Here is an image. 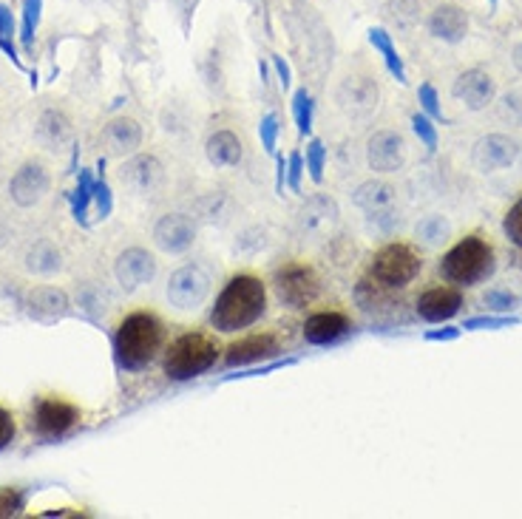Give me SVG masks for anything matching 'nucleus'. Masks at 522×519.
<instances>
[{"label":"nucleus","mask_w":522,"mask_h":519,"mask_svg":"<svg viewBox=\"0 0 522 519\" xmlns=\"http://www.w3.org/2000/svg\"><path fill=\"white\" fill-rule=\"evenodd\" d=\"M284 182H287V162L284 156L276 154V191L284 193Z\"/></svg>","instance_id":"49"},{"label":"nucleus","mask_w":522,"mask_h":519,"mask_svg":"<svg viewBox=\"0 0 522 519\" xmlns=\"http://www.w3.org/2000/svg\"><path fill=\"white\" fill-rule=\"evenodd\" d=\"M324 165H327V145L313 137L307 145V171H310V179L315 185L324 182Z\"/></svg>","instance_id":"35"},{"label":"nucleus","mask_w":522,"mask_h":519,"mask_svg":"<svg viewBox=\"0 0 522 519\" xmlns=\"http://www.w3.org/2000/svg\"><path fill=\"white\" fill-rule=\"evenodd\" d=\"M40 12H43V0H23V32H20V43L26 52H32L35 43V32L40 26Z\"/></svg>","instance_id":"32"},{"label":"nucleus","mask_w":522,"mask_h":519,"mask_svg":"<svg viewBox=\"0 0 522 519\" xmlns=\"http://www.w3.org/2000/svg\"><path fill=\"white\" fill-rule=\"evenodd\" d=\"M35 137L46 151H57V148H63V145L71 139L69 117H66L63 111H54V108L43 111L35 125Z\"/></svg>","instance_id":"25"},{"label":"nucleus","mask_w":522,"mask_h":519,"mask_svg":"<svg viewBox=\"0 0 522 519\" xmlns=\"http://www.w3.org/2000/svg\"><path fill=\"white\" fill-rule=\"evenodd\" d=\"M273 290H276L284 307L304 310L321 293V281L315 276L313 267H307V264H284L281 270H276Z\"/></svg>","instance_id":"6"},{"label":"nucleus","mask_w":522,"mask_h":519,"mask_svg":"<svg viewBox=\"0 0 522 519\" xmlns=\"http://www.w3.org/2000/svg\"><path fill=\"white\" fill-rule=\"evenodd\" d=\"M352 202L358 205V208L369 213V216H375V219H381L386 213H392V205H395V188L389 185V182H364L355 196H352Z\"/></svg>","instance_id":"23"},{"label":"nucleus","mask_w":522,"mask_h":519,"mask_svg":"<svg viewBox=\"0 0 522 519\" xmlns=\"http://www.w3.org/2000/svg\"><path fill=\"white\" fill-rule=\"evenodd\" d=\"M369 43L378 49V52L383 54V66H386V71L401 83V86H406L409 83V77H406V66H403V57L398 54V49L392 46V37L386 35V29H369Z\"/></svg>","instance_id":"28"},{"label":"nucleus","mask_w":522,"mask_h":519,"mask_svg":"<svg viewBox=\"0 0 522 519\" xmlns=\"http://www.w3.org/2000/svg\"><path fill=\"white\" fill-rule=\"evenodd\" d=\"M313 114H315V103L310 97L307 88H298L293 94V120L298 125V134L301 137H310L313 134Z\"/></svg>","instance_id":"30"},{"label":"nucleus","mask_w":522,"mask_h":519,"mask_svg":"<svg viewBox=\"0 0 522 519\" xmlns=\"http://www.w3.org/2000/svg\"><path fill=\"white\" fill-rule=\"evenodd\" d=\"M366 162L375 173L401 171L406 162V142L398 131H378L366 142Z\"/></svg>","instance_id":"13"},{"label":"nucleus","mask_w":522,"mask_h":519,"mask_svg":"<svg viewBox=\"0 0 522 519\" xmlns=\"http://www.w3.org/2000/svg\"><path fill=\"white\" fill-rule=\"evenodd\" d=\"M114 276H117V284L125 293H134V290H140L142 284L154 281V276H157V259L148 250H142V247H128L114 261Z\"/></svg>","instance_id":"9"},{"label":"nucleus","mask_w":522,"mask_h":519,"mask_svg":"<svg viewBox=\"0 0 522 519\" xmlns=\"http://www.w3.org/2000/svg\"><path fill=\"white\" fill-rule=\"evenodd\" d=\"M23 511V494L15 488H0V517H15Z\"/></svg>","instance_id":"44"},{"label":"nucleus","mask_w":522,"mask_h":519,"mask_svg":"<svg viewBox=\"0 0 522 519\" xmlns=\"http://www.w3.org/2000/svg\"><path fill=\"white\" fill-rule=\"evenodd\" d=\"M63 267V253L60 247L49 239H40L29 247L26 253V270L35 273V276H54L57 270Z\"/></svg>","instance_id":"27"},{"label":"nucleus","mask_w":522,"mask_h":519,"mask_svg":"<svg viewBox=\"0 0 522 519\" xmlns=\"http://www.w3.org/2000/svg\"><path fill=\"white\" fill-rule=\"evenodd\" d=\"M429 32L437 40L454 46V43L466 40V35H469V15L460 6H454V3L437 6L435 12L429 15Z\"/></svg>","instance_id":"21"},{"label":"nucleus","mask_w":522,"mask_h":519,"mask_svg":"<svg viewBox=\"0 0 522 519\" xmlns=\"http://www.w3.org/2000/svg\"><path fill=\"white\" fill-rule=\"evenodd\" d=\"M15 35V18H12V12L0 3V40H12Z\"/></svg>","instance_id":"47"},{"label":"nucleus","mask_w":522,"mask_h":519,"mask_svg":"<svg viewBox=\"0 0 522 519\" xmlns=\"http://www.w3.org/2000/svg\"><path fill=\"white\" fill-rule=\"evenodd\" d=\"M298 361L296 358H284V361H273V364H264V366H247L244 372L239 375H227L225 381H236V378H256V375H270V372H276V369H287V366H296Z\"/></svg>","instance_id":"43"},{"label":"nucleus","mask_w":522,"mask_h":519,"mask_svg":"<svg viewBox=\"0 0 522 519\" xmlns=\"http://www.w3.org/2000/svg\"><path fill=\"white\" fill-rule=\"evenodd\" d=\"M460 332H463V327L429 329V332L423 335V341H429V344H437V341H457V338H460Z\"/></svg>","instance_id":"46"},{"label":"nucleus","mask_w":522,"mask_h":519,"mask_svg":"<svg viewBox=\"0 0 522 519\" xmlns=\"http://www.w3.org/2000/svg\"><path fill=\"white\" fill-rule=\"evenodd\" d=\"M514 66L522 71V43H517V49H514Z\"/></svg>","instance_id":"50"},{"label":"nucleus","mask_w":522,"mask_h":519,"mask_svg":"<svg viewBox=\"0 0 522 519\" xmlns=\"http://www.w3.org/2000/svg\"><path fill=\"white\" fill-rule=\"evenodd\" d=\"M15 440V420L6 409H0V451Z\"/></svg>","instance_id":"45"},{"label":"nucleus","mask_w":522,"mask_h":519,"mask_svg":"<svg viewBox=\"0 0 522 519\" xmlns=\"http://www.w3.org/2000/svg\"><path fill=\"white\" fill-rule=\"evenodd\" d=\"M463 310V293L454 287H432L418 298V315L426 324H449Z\"/></svg>","instance_id":"18"},{"label":"nucleus","mask_w":522,"mask_h":519,"mask_svg":"<svg viewBox=\"0 0 522 519\" xmlns=\"http://www.w3.org/2000/svg\"><path fill=\"white\" fill-rule=\"evenodd\" d=\"M120 182L128 191L148 196V193H154L165 182V168H162V162H159L157 156H131L120 168Z\"/></svg>","instance_id":"14"},{"label":"nucleus","mask_w":522,"mask_h":519,"mask_svg":"<svg viewBox=\"0 0 522 519\" xmlns=\"http://www.w3.org/2000/svg\"><path fill=\"white\" fill-rule=\"evenodd\" d=\"M103 145L111 156H134L142 145V125L131 117H117L105 125Z\"/></svg>","instance_id":"20"},{"label":"nucleus","mask_w":522,"mask_h":519,"mask_svg":"<svg viewBox=\"0 0 522 519\" xmlns=\"http://www.w3.org/2000/svg\"><path fill=\"white\" fill-rule=\"evenodd\" d=\"M196 242V222L185 213H165L154 227V244L168 256L188 253Z\"/></svg>","instance_id":"8"},{"label":"nucleus","mask_w":522,"mask_h":519,"mask_svg":"<svg viewBox=\"0 0 522 519\" xmlns=\"http://www.w3.org/2000/svg\"><path fill=\"white\" fill-rule=\"evenodd\" d=\"M338 105L347 111L349 117H366L378 108V100H381V91H378V83L369 80V77H347L341 86H338V94H335Z\"/></svg>","instance_id":"15"},{"label":"nucleus","mask_w":522,"mask_h":519,"mask_svg":"<svg viewBox=\"0 0 522 519\" xmlns=\"http://www.w3.org/2000/svg\"><path fill=\"white\" fill-rule=\"evenodd\" d=\"M488 3H491V9H497V3H500V0H488Z\"/></svg>","instance_id":"51"},{"label":"nucleus","mask_w":522,"mask_h":519,"mask_svg":"<svg viewBox=\"0 0 522 519\" xmlns=\"http://www.w3.org/2000/svg\"><path fill=\"white\" fill-rule=\"evenodd\" d=\"M219 358V346L205 332H185L168 346L165 355V375L171 381H193L205 375Z\"/></svg>","instance_id":"4"},{"label":"nucleus","mask_w":522,"mask_h":519,"mask_svg":"<svg viewBox=\"0 0 522 519\" xmlns=\"http://www.w3.org/2000/svg\"><path fill=\"white\" fill-rule=\"evenodd\" d=\"M77 420H80L77 406H71V403H66V400H57V398L37 400L35 406L37 437H43V440H57V437H63V434L69 432Z\"/></svg>","instance_id":"12"},{"label":"nucleus","mask_w":522,"mask_h":519,"mask_svg":"<svg viewBox=\"0 0 522 519\" xmlns=\"http://www.w3.org/2000/svg\"><path fill=\"white\" fill-rule=\"evenodd\" d=\"M279 134H281L279 117H276V114H264L259 122V139H261V148H264L270 156H276Z\"/></svg>","instance_id":"37"},{"label":"nucleus","mask_w":522,"mask_h":519,"mask_svg":"<svg viewBox=\"0 0 522 519\" xmlns=\"http://www.w3.org/2000/svg\"><path fill=\"white\" fill-rule=\"evenodd\" d=\"M91 196H94V179L91 173L80 171V179H77V191L71 193V210H74V219L86 225V213L88 205H91Z\"/></svg>","instance_id":"31"},{"label":"nucleus","mask_w":522,"mask_h":519,"mask_svg":"<svg viewBox=\"0 0 522 519\" xmlns=\"http://www.w3.org/2000/svg\"><path fill=\"white\" fill-rule=\"evenodd\" d=\"M270 60H273V69H276V74H279L281 88H290V83H293V74H290V66L284 63V57H281V54H273Z\"/></svg>","instance_id":"48"},{"label":"nucleus","mask_w":522,"mask_h":519,"mask_svg":"<svg viewBox=\"0 0 522 519\" xmlns=\"http://www.w3.org/2000/svg\"><path fill=\"white\" fill-rule=\"evenodd\" d=\"M412 131H415V137L426 145V151H429V154H435L437 142H440V137H437L435 120H432V117H426L423 111H418V114H412Z\"/></svg>","instance_id":"36"},{"label":"nucleus","mask_w":522,"mask_h":519,"mask_svg":"<svg viewBox=\"0 0 522 519\" xmlns=\"http://www.w3.org/2000/svg\"><path fill=\"white\" fill-rule=\"evenodd\" d=\"M49 173L40 162H26L20 165L15 176L9 179V196L18 208H35L49 193Z\"/></svg>","instance_id":"10"},{"label":"nucleus","mask_w":522,"mask_h":519,"mask_svg":"<svg viewBox=\"0 0 522 519\" xmlns=\"http://www.w3.org/2000/svg\"><path fill=\"white\" fill-rule=\"evenodd\" d=\"M281 352V341L270 332H261V335H250L244 341H236V344L227 346L225 352V364L227 366H256L261 361H270Z\"/></svg>","instance_id":"17"},{"label":"nucleus","mask_w":522,"mask_h":519,"mask_svg":"<svg viewBox=\"0 0 522 519\" xmlns=\"http://www.w3.org/2000/svg\"><path fill=\"white\" fill-rule=\"evenodd\" d=\"M517 324H520L517 315L503 312V315H474V318H466L463 329H469V332H483V329H508L517 327Z\"/></svg>","instance_id":"33"},{"label":"nucleus","mask_w":522,"mask_h":519,"mask_svg":"<svg viewBox=\"0 0 522 519\" xmlns=\"http://www.w3.org/2000/svg\"><path fill=\"white\" fill-rule=\"evenodd\" d=\"M69 307V295L57 287H35L26 295V310L35 321H46V324L57 321L69 312Z\"/></svg>","instance_id":"22"},{"label":"nucleus","mask_w":522,"mask_h":519,"mask_svg":"<svg viewBox=\"0 0 522 519\" xmlns=\"http://www.w3.org/2000/svg\"><path fill=\"white\" fill-rule=\"evenodd\" d=\"M471 159L483 173L505 171L520 159V145L505 134H488V137H480L474 142Z\"/></svg>","instance_id":"11"},{"label":"nucleus","mask_w":522,"mask_h":519,"mask_svg":"<svg viewBox=\"0 0 522 519\" xmlns=\"http://www.w3.org/2000/svg\"><path fill=\"white\" fill-rule=\"evenodd\" d=\"M386 15L398 26H415L420 20V0H389Z\"/></svg>","instance_id":"34"},{"label":"nucleus","mask_w":522,"mask_h":519,"mask_svg":"<svg viewBox=\"0 0 522 519\" xmlns=\"http://www.w3.org/2000/svg\"><path fill=\"white\" fill-rule=\"evenodd\" d=\"M205 156H208V162L213 168H236L244 156L242 139L236 137L233 131H216L205 142Z\"/></svg>","instance_id":"24"},{"label":"nucleus","mask_w":522,"mask_h":519,"mask_svg":"<svg viewBox=\"0 0 522 519\" xmlns=\"http://www.w3.org/2000/svg\"><path fill=\"white\" fill-rule=\"evenodd\" d=\"M420 270H423V261L415 253V247L392 242L375 253V259L369 264V278L381 284L383 290H403L420 276Z\"/></svg>","instance_id":"5"},{"label":"nucleus","mask_w":522,"mask_h":519,"mask_svg":"<svg viewBox=\"0 0 522 519\" xmlns=\"http://www.w3.org/2000/svg\"><path fill=\"white\" fill-rule=\"evenodd\" d=\"M452 94L460 103L466 105L469 111H483V108H488V105L494 103V97H497V83H494V77H491L488 71L469 69L454 80Z\"/></svg>","instance_id":"16"},{"label":"nucleus","mask_w":522,"mask_h":519,"mask_svg":"<svg viewBox=\"0 0 522 519\" xmlns=\"http://www.w3.org/2000/svg\"><path fill=\"white\" fill-rule=\"evenodd\" d=\"M418 103H420V111L426 114V117H432L435 122L446 120L443 117V108H440V97H437V88L432 83H423L418 88Z\"/></svg>","instance_id":"38"},{"label":"nucleus","mask_w":522,"mask_h":519,"mask_svg":"<svg viewBox=\"0 0 522 519\" xmlns=\"http://www.w3.org/2000/svg\"><path fill=\"white\" fill-rule=\"evenodd\" d=\"M91 202L97 205V216H100V219H108V216H111V210H114V196H111V188H108L105 179L94 182V196H91Z\"/></svg>","instance_id":"40"},{"label":"nucleus","mask_w":522,"mask_h":519,"mask_svg":"<svg viewBox=\"0 0 522 519\" xmlns=\"http://www.w3.org/2000/svg\"><path fill=\"white\" fill-rule=\"evenodd\" d=\"M449 233H452V225H449V219L440 216V213H432V216L420 219L418 227H415V236H418L420 242L432 244V247L449 242Z\"/></svg>","instance_id":"29"},{"label":"nucleus","mask_w":522,"mask_h":519,"mask_svg":"<svg viewBox=\"0 0 522 519\" xmlns=\"http://www.w3.org/2000/svg\"><path fill=\"white\" fill-rule=\"evenodd\" d=\"M210 295V276L199 264H185L168 278V301L176 310H196Z\"/></svg>","instance_id":"7"},{"label":"nucleus","mask_w":522,"mask_h":519,"mask_svg":"<svg viewBox=\"0 0 522 519\" xmlns=\"http://www.w3.org/2000/svg\"><path fill=\"white\" fill-rule=\"evenodd\" d=\"M335 222H338V205L332 202L330 196H324V193L307 199V205L301 208V225H304V230L327 233Z\"/></svg>","instance_id":"26"},{"label":"nucleus","mask_w":522,"mask_h":519,"mask_svg":"<svg viewBox=\"0 0 522 519\" xmlns=\"http://www.w3.org/2000/svg\"><path fill=\"white\" fill-rule=\"evenodd\" d=\"M267 310V290L256 276H233L219 293L210 324L219 332H239L253 327Z\"/></svg>","instance_id":"1"},{"label":"nucleus","mask_w":522,"mask_h":519,"mask_svg":"<svg viewBox=\"0 0 522 519\" xmlns=\"http://www.w3.org/2000/svg\"><path fill=\"white\" fill-rule=\"evenodd\" d=\"M486 307L488 310H494V312H511L520 301H517V295L514 293H508V290H488L486 293Z\"/></svg>","instance_id":"41"},{"label":"nucleus","mask_w":522,"mask_h":519,"mask_svg":"<svg viewBox=\"0 0 522 519\" xmlns=\"http://www.w3.org/2000/svg\"><path fill=\"white\" fill-rule=\"evenodd\" d=\"M165 344V327L151 312L125 315L114 335V358L125 372H140L154 364L159 349Z\"/></svg>","instance_id":"2"},{"label":"nucleus","mask_w":522,"mask_h":519,"mask_svg":"<svg viewBox=\"0 0 522 519\" xmlns=\"http://www.w3.org/2000/svg\"><path fill=\"white\" fill-rule=\"evenodd\" d=\"M497 259L494 247L480 236H466L454 244L452 250L440 259V276L457 287H474L480 281L494 276Z\"/></svg>","instance_id":"3"},{"label":"nucleus","mask_w":522,"mask_h":519,"mask_svg":"<svg viewBox=\"0 0 522 519\" xmlns=\"http://www.w3.org/2000/svg\"><path fill=\"white\" fill-rule=\"evenodd\" d=\"M352 327L344 312H315L304 324V341L313 346H332L344 341Z\"/></svg>","instance_id":"19"},{"label":"nucleus","mask_w":522,"mask_h":519,"mask_svg":"<svg viewBox=\"0 0 522 519\" xmlns=\"http://www.w3.org/2000/svg\"><path fill=\"white\" fill-rule=\"evenodd\" d=\"M503 230L505 236H508V242L522 250V199H517V202L511 205V210L505 213Z\"/></svg>","instance_id":"39"},{"label":"nucleus","mask_w":522,"mask_h":519,"mask_svg":"<svg viewBox=\"0 0 522 519\" xmlns=\"http://www.w3.org/2000/svg\"><path fill=\"white\" fill-rule=\"evenodd\" d=\"M304 171H307L304 156H301V151H293L290 159H287V185H290V191L293 193H301V179H304Z\"/></svg>","instance_id":"42"}]
</instances>
